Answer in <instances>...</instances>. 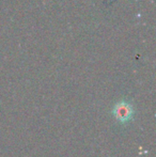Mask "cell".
Wrapping results in <instances>:
<instances>
[{
  "instance_id": "6da1fadb",
  "label": "cell",
  "mask_w": 156,
  "mask_h": 157,
  "mask_svg": "<svg viewBox=\"0 0 156 157\" xmlns=\"http://www.w3.org/2000/svg\"><path fill=\"white\" fill-rule=\"evenodd\" d=\"M112 113L118 122L124 124V123L129 122L133 119V114H134L133 106L128 101H121L115 105V107L112 109Z\"/></svg>"
}]
</instances>
